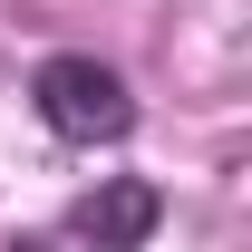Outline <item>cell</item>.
I'll list each match as a JSON object with an SVG mask.
<instances>
[{"instance_id":"6da1fadb","label":"cell","mask_w":252,"mask_h":252,"mask_svg":"<svg viewBox=\"0 0 252 252\" xmlns=\"http://www.w3.org/2000/svg\"><path fill=\"white\" fill-rule=\"evenodd\" d=\"M30 107H39V126H49L59 146H117L126 126H136L126 78H117L107 59H88V49L39 59V68H30Z\"/></svg>"},{"instance_id":"7a4b0ae2","label":"cell","mask_w":252,"mask_h":252,"mask_svg":"<svg viewBox=\"0 0 252 252\" xmlns=\"http://www.w3.org/2000/svg\"><path fill=\"white\" fill-rule=\"evenodd\" d=\"M78 233H88L97 252H136L146 233H156V185H136V175H117L107 194H88V204H78Z\"/></svg>"}]
</instances>
